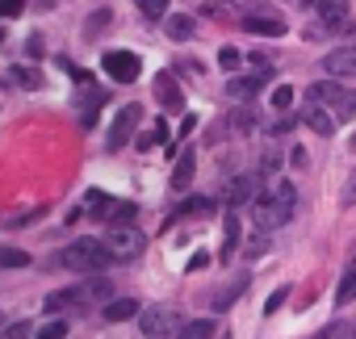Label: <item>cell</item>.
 <instances>
[{"label":"cell","mask_w":356,"mask_h":339,"mask_svg":"<svg viewBox=\"0 0 356 339\" xmlns=\"http://www.w3.org/2000/svg\"><path fill=\"white\" fill-rule=\"evenodd\" d=\"M335 297H339V306H348V301H356V264L343 272V281H339V289H335Z\"/></svg>","instance_id":"ffe728a7"},{"label":"cell","mask_w":356,"mask_h":339,"mask_svg":"<svg viewBox=\"0 0 356 339\" xmlns=\"http://www.w3.org/2000/svg\"><path fill=\"white\" fill-rule=\"evenodd\" d=\"M218 63H222V67H239V51H235V47H222V51H218Z\"/></svg>","instance_id":"e575fe53"},{"label":"cell","mask_w":356,"mask_h":339,"mask_svg":"<svg viewBox=\"0 0 356 339\" xmlns=\"http://www.w3.org/2000/svg\"><path fill=\"white\" fill-rule=\"evenodd\" d=\"M339 201H343V210H352V206H356V167H352V176H348V185H343V197H339Z\"/></svg>","instance_id":"83f0119b"},{"label":"cell","mask_w":356,"mask_h":339,"mask_svg":"<svg viewBox=\"0 0 356 339\" xmlns=\"http://www.w3.org/2000/svg\"><path fill=\"white\" fill-rule=\"evenodd\" d=\"M214 335H218L214 318H193V322L181 326V339H214Z\"/></svg>","instance_id":"9a60e30c"},{"label":"cell","mask_w":356,"mask_h":339,"mask_svg":"<svg viewBox=\"0 0 356 339\" xmlns=\"http://www.w3.org/2000/svg\"><path fill=\"white\" fill-rule=\"evenodd\" d=\"M155 97H159L168 109H181V105H185V92L176 88V80H172V76H155Z\"/></svg>","instance_id":"8fae6325"},{"label":"cell","mask_w":356,"mask_h":339,"mask_svg":"<svg viewBox=\"0 0 356 339\" xmlns=\"http://www.w3.org/2000/svg\"><path fill=\"white\" fill-rule=\"evenodd\" d=\"M264 88V72H252V76H235L231 84H227V92L235 97V101H248V97H256Z\"/></svg>","instance_id":"9c48e42d"},{"label":"cell","mask_w":356,"mask_h":339,"mask_svg":"<svg viewBox=\"0 0 356 339\" xmlns=\"http://www.w3.org/2000/svg\"><path fill=\"white\" fill-rule=\"evenodd\" d=\"M138 13L151 17V22H159V17L168 13V0H138Z\"/></svg>","instance_id":"cb8c5ba5"},{"label":"cell","mask_w":356,"mask_h":339,"mask_svg":"<svg viewBox=\"0 0 356 339\" xmlns=\"http://www.w3.org/2000/svg\"><path fill=\"white\" fill-rule=\"evenodd\" d=\"M306 97H310L314 105H331L339 122H352V117H356V88H343V84H335V80H318V84H310Z\"/></svg>","instance_id":"6da1fadb"},{"label":"cell","mask_w":356,"mask_h":339,"mask_svg":"<svg viewBox=\"0 0 356 339\" xmlns=\"http://www.w3.org/2000/svg\"><path fill=\"white\" fill-rule=\"evenodd\" d=\"M285 297H289V289H277V293H268V301H264V314H277V310L285 306Z\"/></svg>","instance_id":"f546056e"},{"label":"cell","mask_w":356,"mask_h":339,"mask_svg":"<svg viewBox=\"0 0 356 339\" xmlns=\"http://www.w3.org/2000/svg\"><path fill=\"white\" fill-rule=\"evenodd\" d=\"M214 339H218V335H214ZM222 339H227V335H222Z\"/></svg>","instance_id":"f35d334b"},{"label":"cell","mask_w":356,"mask_h":339,"mask_svg":"<svg viewBox=\"0 0 356 339\" xmlns=\"http://www.w3.org/2000/svg\"><path fill=\"white\" fill-rule=\"evenodd\" d=\"M235 243H239V218H235V210H231V214H227V243H222V256H231Z\"/></svg>","instance_id":"d4e9b609"},{"label":"cell","mask_w":356,"mask_h":339,"mask_svg":"<svg viewBox=\"0 0 356 339\" xmlns=\"http://www.w3.org/2000/svg\"><path fill=\"white\" fill-rule=\"evenodd\" d=\"M26 0H0V17H22Z\"/></svg>","instance_id":"1f68e13d"},{"label":"cell","mask_w":356,"mask_h":339,"mask_svg":"<svg viewBox=\"0 0 356 339\" xmlns=\"http://www.w3.org/2000/svg\"><path fill=\"white\" fill-rule=\"evenodd\" d=\"M323 72H331V76H356V47L323 55Z\"/></svg>","instance_id":"ba28073f"},{"label":"cell","mask_w":356,"mask_h":339,"mask_svg":"<svg viewBox=\"0 0 356 339\" xmlns=\"http://www.w3.org/2000/svg\"><path fill=\"white\" fill-rule=\"evenodd\" d=\"M76 297H80V289H59V293H51V297L42 301V310H47V314H59V310H67Z\"/></svg>","instance_id":"d6986e66"},{"label":"cell","mask_w":356,"mask_h":339,"mask_svg":"<svg viewBox=\"0 0 356 339\" xmlns=\"http://www.w3.org/2000/svg\"><path fill=\"white\" fill-rule=\"evenodd\" d=\"M138 122H143V105H122L118 113H113V122H109V151H122L130 138H134V130H138Z\"/></svg>","instance_id":"3957f363"},{"label":"cell","mask_w":356,"mask_h":339,"mask_svg":"<svg viewBox=\"0 0 356 339\" xmlns=\"http://www.w3.org/2000/svg\"><path fill=\"white\" fill-rule=\"evenodd\" d=\"M289 101H293V88H289V84H277V88H273V105H277V113H285Z\"/></svg>","instance_id":"484cf974"},{"label":"cell","mask_w":356,"mask_h":339,"mask_svg":"<svg viewBox=\"0 0 356 339\" xmlns=\"http://www.w3.org/2000/svg\"><path fill=\"white\" fill-rule=\"evenodd\" d=\"M38 339H67V322H47Z\"/></svg>","instance_id":"4dcf8cb0"},{"label":"cell","mask_w":356,"mask_h":339,"mask_svg":"<svg viewBox=\"0 0 356 339\" xmlns=\"http://www.w3.org/2000/svg\"><path fill=\"white\" fill-rule=\"evenodd\" d=\"M163 30H168V38H176V42H185V38H193V17H185V13H176V17H168V22H163Z\"/></svg>","instance_id":"e0dca14e"},{"label":"cell","mask_w":356,"mask_h":339,"mask_svg":"<svg viewBox=\"0 0 356 339\" xmlns=\"http://www.w3.org/2000/svg\"><path fill=\"white\" fill-rule=\"evenodd\" d=\"M34 335V322L30 318H17V322H9L5 331H0V339H30Z\"/></svg>","instance_id":"7402d4cb"},{"label":"cell","mask_w":356,"mask_h":339,"mask_svg":"<svg viewBox=\"0 0 356 339\" xmlns=\"http://www.w3.org/2000/svg\"><path fill=\"white\" fill-rule=\"evenodd\" d=\"M252 214H256V226H260L264 235H268L273 226H281V214H277V206H273V197H260Z\"/></svg>","instance_id":"5bb4252c"},{"label":"cell","mask_w":356,"mask_h":339,"mask_svg":"<svg viewBox=\"0 0 356 339\" xmlns=\"http://www.w3.org/2000/svg\"><path fill=\"white\" fill-rule=\"evenodd\" d=\"M210 210H214V206H210V201H206V197H189V201H185V210H181V214H210Z\"/></svg>","instance_id":"f1b7e54d"},{"label":"cell","mask_w":356,"mask_h":339,"mask_svg":"<svg viewBox=\"0 0 356 339\" xmlns=\"http://www.w3.org/2000/svg\"><path fill=\"white\" fill-rule=\"evenodd\" d=\"M268 197H273V206H277L281 222H289V218H293V206H298V189H293L289 181H281V185H277V189H273Z\"/></svg>","instance_id":"30bf717a"},{"label":"cell","mask_w":356,"mask_h":339,"mask_svg":"<svg viewBox=\"0 0 356 339\" xmlns=\"http://www.w3.org/2000/svg\"><path fill=\"white\" fill-rule=\"evenodd\" d=\"M63 264L76 268V272H101V268H109V251H105L101 239H76L63 251Z\"/></svg>","instance_id":"7a4b0ae2"},{"label":"cell","mask_w":356,"mask_h":339,"mask_svg":"<svg viewBox=\"0 0 356 339\" xmlns=\"http://www.w3.org/2000/svg\"><path fill=\"white\" fill-rule=\"evenodd\" d=\"M101 243H105L109 260H134L143 251V235L130 226H109V239H101Z\"/></svg>","instance_id":"5b68a950"},{"label":"cell","mask_w":356,"mask_h":339,"mask_svg":"<svg viewBox=\"0 0 356 339\" xmlns=\"http://www.w3.org/2000/svg\"><path fill=\"white\" fill-rule=\"evenodd\" d=\"M0 42H5V34H0Z\"/></svg>","instance_id":"8d00e7d4"},{"label":"cell","mask_w":356,"mask_h":339,"mask_svg":"<svg viewBox=\"0 0 356 339\" xmlns=\"http://www.w3.org/2000/svg\"><path fill=\"white\" fill-rule=\"evenodd\" d=\"M227 201H231V206H243V201H252V181H248V176H239V181L231 185Z\"/></svg>","instance_id":"603a6c76"},{"label":"cell","mask_w":356,"mask_h":339,"mask_svg":"<svg viewBox=\"0 0 356 339\" xmlns=\"http://www.w3.org/2000/svg\"><path fill=\"white\" fill-rule=\"evenodd\" d=\"M126 318H138V301L134 297H113L105 306V322H126Z\"/></svg>","instance_id":"7c38bea8"},{"label":"cell","mask_w":356,"mask_h":339,"mask_svg":"<svg viewBox=\"0 0 356 339\" xmlns=\"http://www.w3.org/2000/svg\"><path fill=\"white\" fill-rule=\"evenodd\" d=\"M17 84H26V88H38V84H42V76H38V72H30V67H17Z\"/></svg>","instance_id":"836d02e7"},{"label":"cell","mask_w":356,"mask_h":339,"mask_svg":"<svg viewBox=\"0 0 356 339\" xmlns=\"http://www.w3.org/2000/svg\"><path fill=\"white\" fill-rule=\"evenodd\" d=\"M30 264V251L22 247H0V268H26Z\"/></svg>","instance_id":"44dd1931"},{"label":"cell","mask_w":356,"mask_h":339,"mask_svg":"<svg viewBox=\"0 0 356 339\" xmlns=\"http://www.w3.org/2000/svg\"><path fill=\"white\" fill-rule=\"evenodd\" d=\"M138 326H143L147 339H163V335L176 326V318H172L163 306H151V310H138Z\"/></svg>","instance_id":"8992f818"},{"label":"cell","mask_w":356,"mask_h":339,"mask_svg":"<svg viewBox=\"0 0 356 339\" xmlns=\"http://www.w3.org/2000/svg\"><path fill=\"white\" fill-rule=\"evenodd\" d=\"M105 22H109V9H101V13H92V17H88V38H97Z\"/></svg>","instance_id":"d6a6232c"},{"label":"cell","mask_w":356,"mask_h":339,"mask_svg":"<svg viewBox=\"0 0 356 339\" xmlns=\"http://www.w3.org/2000/svg\"><path fill=\"white\" fill-rule=\"evenodd\" d=\"M163 138H168V126H163V122H155V126L147 130V138H138V147H159Z\"/></svg>","instance_id":"4316f807"},{"label":"cell","mask_w":356,"mask_h":339,"mask_svg":"<svg viewBox=\"0 0 356 339\" xmlns=\"http://www.w3.org/2000/svg\"><path fill=\"white\" fill-rule=\"evenodd\" d=\"M101 67L109 72V80H113V84H134V80H138V72H143V63H138V55H134V51H105Z\"/></svg>","instance_id":"277c9868"},{"label":"cell","mask_w":356,"mask_h":339,"mask_svg":"<svg viewBox=\"0 0 356 339\" xmlns=\"http://www.w3.org/2000/svg\"><path fill=\"white\" fill-rule=\"evenodd\" d=\"M0 322H5V314H0Z\"/></svg>","instance_id":"74e56055"},{"label":"cell","mask_w":356,"mask_h":339,"mask_svg":"<svg viewBox=\"0 0 356 339\" xmlns=\"http://www.w3.org/2000/svg\"><path fill=\"white\" fill-rule=\"evenodd\" d=\"M193 167H197V159H193V151H185V155H181V163H176V172H172V189H189Z\"/></svg>","instance_id":"2e32d148"},{"label":"cell","mask_w":356,"mask_h":339,"mask_svg":"<svg viewBox=\"0 0 356 339\" xmlns=\"http://www.w3.org/2000/svg\"><path fill=\"white\" fill-rule=\"evenodd\" d=\"M243 30H248V34L281 38V34H285V17H277V13H248V17H243Z\"/></svg>","instance_id":"52a82bcc"},{"label":"cell","mask_w":356,"mask_h":339,"mask_svg":"<svg viewBox=\"0 0 356 339\" xmlns=\"http://www.w3.org/2000/svg\"><path fill=\"white\" fill-rule=\"evenodd\" d=\"M318 17H323L327 26H343V17H348V0H323V5H318Z\"/></svg>","instance_id":"ac0fdd59"},{"label":"cell","mask_w":356,"mask_h":339,"mask_svg":"<svg viewBox=\"0 0 356 339\" xmlns=\"http://www.w3.org/2000/svg\"><path fill=\"white\" fill-rule=\"evenodd\" d=\"M88 293H97V297H105V293H109V285H105V281H92V285H88Z\"/></svg>","instance_id":"d590c367"},{"label":"cell","mask_w":356,"mask_h":339,"mask_svg":"<svg viewBox=\"0 0 356 339\" xmlns=\"http://www.w3.org/2000/svg\"><path fill=\"white\" fill-rule=\"evenodd\" d=\"M306 126H310L314 134H323V138H327V134H335V117H331L323 105H310V109H306Z\"/></svg>","instance_id":"4fadbf2b"}]
</instances>
